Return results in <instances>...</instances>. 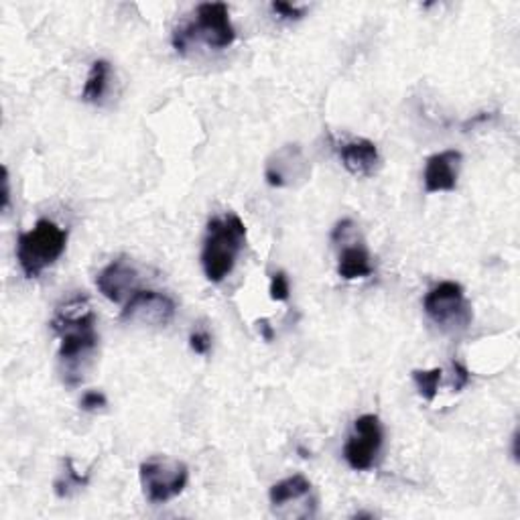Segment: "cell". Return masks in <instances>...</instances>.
<instances>
[{"instance_id": "obj_1", "label": "cell", "mask_w": 520, "mask_h": 520, "mask_svg": "<svg viewBox=\"0 0 520 520\" xmlns=\"http://www.w3.org/2000/svg\"><path fill=\"white\" fill-rule=\"evenodd\" d=\"M51 330L59 335V362L70 386L83 380V362L98 348L96 316L88 301L75 299L59 308L51 319Z\"/></svg>"}, {"instance_id": "obj_2", "label": "cell", "mask_w": 520, "mask_h": 520, "mask_svg": "<svg viewBox=\"0 0 520 520\" xmlns=\"http://www.w3.org/2000/svg\"><path fill=\"white\" fill-rule=\"evenodd\" d=\"M247 242V226L236 213H224L208 221L205 230L204 248H202V266L204 274L210 282H221L234 271L236 260Z\"/></svg>"}, {"instance_id": "obj_3", "label": "cell", "mask_w": 520, "mask_h": 520, "mask_svg": "<svg viewBox=\"0 0 520 520\" xmlns=\"http://www.w3.org/2000/svg\"><path fill=\"white\" fill-rule=\"evenodd\" d=\"M236 41V29L226 3H204L197 6L195 19L173 30L171 43L179 56H187L197 43L210 49H226Z\"/></svg>"}, {"instance_id": "obj_4", "label": "cell", "mask_w": 520, "mask_h": 520, "mask_svg": "<svg viewBox=\"0 0 520 520\" xmlns=\"http://www.w3.org/2000/svg\"><path fill=\"white\" fill-rule=\"evenodd\" d=\"M67 230L59 228L56 221L39 220L33 230L22 232L17 240V260L22 274L27 279H37L56 264L65 252Z\"/></svg>"}, {"instance_id": "obj_5", "label": "cell", "mask_w": 520, "mask_h": 520, "mask_svg": "<svg viewBox=\"0 0 520 520\" xmlns=\"http://www.w3.org/2000/svg\"><path fill=\"white\" fill-rule=\"evenodd\" d=\"M423 309L435 325L449 334L468 330L473 319L472 305L465 299L464 287L455 281H443L433 287L425 295Z\"/></svg>"}, {"instance_id": "obj_6", "label": "cell", "mask_w": 520, "mask_h": 520, "mask_svg": "<svg viewBox=\"0 0 520 520\" xmlns=\"http://www.w3.org/2000/svg\"><path fill=\"white\" fill-rule=\"evenodd\" d=\"M143 492L151 504H165L186 490L189 468L179 460L167 455H155L143 462L139 468Z\"/></svg>"}, {"instance_id": "obj_7", "label": "cell", "mask_w": 520, "mask_h": 520, "mask_svg": "<svg viewBox=\"0 0 520 520\" xmlns=\"http://www.w3.org/2000/svg\"><path fill=\"white\" fill-rule=\"evenodd\" d=\"M385 441V431L377 415H362L354 420V433L343 446V457L351 470L368 472L377 464V457Z\"/></svg>"}, {"instance_id": "obj_8", "label": "cell", "mask_w": 520, "mask_h": 520, "mask_svg": "<svg viewBox=\"0 0 520 520\" xmlns=\"http://www.w3.org/2000/svg\"><path fill=\"white\" fill-rule=\"evenodd\" d=\"M175 311H178V305L169 295L160 293V290L141 289L125 303L120 319L136 325L165 327L173 321Z\"/></svg>"}, {"instance_id": "obj_9", "label": "cell", "mask_w": 520, "mask_h": 520, "mask_svg": "<svg viewBox=\"0 0 520 520\" xmlns=\"http://www.w3.org/2000/svg\"><path fill=\"white\" fill-rule=\"evenodd\" d=\"M96 285L106 299L112 303H126L136 290H141V273L133 258L118 256L98 274Z\"/></svg>"}, {"instance_id": "obj_10", "label": "cell", "mask_w": 520, "mask_h": 520, "mask_svg": "<svg viewBox=\"0 0 520 520\" xmlns=\"http://www.w3.org/2000/svg\"><path fill=\"white\" fill-rule=\"evenodd\" d=\"M309 178V163L297 144H287L266 160L264 179L271 187H289Z\"/></svg>"}, {"instance_id": "obj_11", "label": "cell", "mask_w": 520, "mask_h": 520, "mask_svg": "<svg viewBox=\"0 0 520 520\" xmlns=\"http://www.w3.org/2000/svg\"><path fill=\"white\" fill-rule=\"evenodd\" d=\"M464 155L455 149L435 152L427 159L425 165V191L427 194H441V191H454L457 187Z\"/></svg>"}, {"instance_id": "obj_12", "label": "cell", "mask_w": 520, "mask_h": 520, "mask_svg": "<svg viewBox=\"0 0 520 520\" xmlns=\"http://www.w3.org/2000/svg\"><path fill=\"white\" fill-rule=\"evenodd\" d=\"M340 152V159L348 173L354 178H372L380 167L378 147L368 139H351L335 144Z\"/></svg>"}, {"instance_id": "obj_13", "label": "cell", "mask_w": 520, "mask_h": 520, "mask_svg": "<svg viewBox=\"0 0 520 520\" xmlns=\"http://www.w3.org/2000/svg\"><path fill=\"white\" fill-rule=\"evenodd\" d=\"M374 273V266L370 263V252L364 244H351L346 247L340 255L338 274L346 281L366 279Z\"/></svg>"}, {"instance_id": "obj_14", "label": "cell", "mask_w": 520, "mask_h": 520, "mask_svg": "<svg viewBox=\"0 0 520 520\" xmlns=\"http://www.w3.org/2000/svg\"><path fill=\"white\" fill-rule=\"evenodd\" d=\"M311 490H313L311 481L305 476H301V473H297V476H290L287 480L277 481V484H274L269 490V500L274 508H281L289 502L308 498Z\"/></svg>"}, {"instance_id": "obj_15", "label": "cell", "mask_w": 520, "mask_h": 520, "mask_svg": "<svg viewBox=\"0 0 520 520\" xmlns=\"http://www.w3.org/2000/svg\"><path fill=\"white\" fill-rule=\"evenodd\" d=\"M108 75H110V64L106 59H98L91 64L86 86L82 91V100L90 104H98L102 100L106 86H108Z\"/></svg>"}, {"instance_id": "obj_16", "label": "cell", "mask_w": 520, "mask_h": 520, "mask_svg": "<svg viewBox=\"0 0 520 520\" xmlns=\"http://www.w3.org/2000/svg\"><path fill=\"white\" fill-rule=\"evenodd\" d=\"M64 465H65L64 473H61V476L56 480V484H53V488H56L57 498H70V496L75 490H80V488L88 486V481H90L88 473H86V476H82V473L74 468L72 457H65Z\"/></svg>"}, {"instance_id": "obj_17", "label": "cell", "mask_w": 520, "mask_h": 520, "mask_svg": "<svg viewBox=\"0 0 520 520\" xmlns=\"http://www.w3.org/2000/svg\"><path fill=\"white\" fill-rule=\"evenodd\" d=\"M412 382L419 390V394L423 396L427 403H433L435 396H438V390L443 378V370L441 368H433V370H412L411 372Z\"/></svg>"}, {"instance_id": "obj_18", "label": "cell", "mask_w": 520, "mask_h": 520, "mask_svg": "<svg viewBox=\"0 0 520 520\" xmlns=\"http://www.w3.org/2000/svg\"><path fill=\"white\" fill-rule=\"evenodd\" d=\"M271 299L273 301H287L290 295V285H289V277L282 271L274 273L271 277Z\"/></svg>"}, {"instance_id": "obj_19", "label": "cell", "mask_w": 520, "mask_h": 520, "mask_svg": "<svg viewBox=\"0 0 520 520\" xmlns=\"http://www.w3.org/2000/svg\"><path fill=\"white\" fill-rule=\"evenodd\" d=\"M106 407H108V399H106V394L100 393V390H88L80 401V409L86 412H98Z\"/></svg>"}, {"instance_id": "obj_20", "label": "cell", "mask_w": 520, "mask_h": 520, "mask_svg": "<svg viewBox=\"0 0 520 520\" xmlns=\"http://www.w3.org/2000/svg\"><path fill=\"white\" fill-rule=\"evenodd\" d=\"M271 11L277 14V17L287 19V21H299V19H303V14H305L303 6L282 3V0H274V3H271Z\"/></svg>"}, {"instance_id": "obj_21", "label": "cell", "mask_w": 520, "mask_h": 520, "mask_svg": "<svg viewBox=\"0 0 520 520\" xmlns=\"http://www.w3.org/2000/svg\"><path fill=\"white\" fill-rule=\"evenodd\" d=\"M189 348L195 351V354L205 356L212 350V335L205 330H195L189 335Z\"/></svg>"}, {"instance_id": "obj_22", "label": "cell", "mask_w": 520, "mask_h": 520, "mask_svg": "<svg viewBox=\"0 0 520 520\" xmlns=\"http://www.w3.org/2000/svg\"><path fill=\"white\" fill-rule=\"evenodd\" d=\"M451 366H454V390L455 393H462V390L470 385L472 374L462 362H457V360L451 362Z\"/></svg>"}, {"instance_id": "obj_23", "label": "cell", "mask_w": 520, "mask_h": 520, "mask_svg": "<svg viewBox=\"0 0 520 520\" xmlns=\"http://www.w3.org/2000/svg\"><path fill=\"white\" fill-rule=\"evenodd\" d=\"M11 208V175L9 167H3V212H9Z\"/></svg>"}, {"instance_id": "obj_24", "label": "cell", "mask_w": 520, "mask_h": 520, "mask_svg": "<svg viewBox=\"0 0 520 520\" xmlns=\"http://www.w3.org/2000/svg\"><path fill=\"white\" fill-rule=\"evenodd\" d=\"M258 325H260V332H263V335H264V340H266V342H273L274 332H273V327L269 325V321H266V319H260V321H258Z\"/></svg>"}, {"instance_id": "obj_25", "label": "cell", "mask_w": 520, "mask_h": 520, "mask_svg": "<svg viewBox=\"0 0 520 520\" xmlns=\"http://www.w3.org/2000/svg\"><path fill=\"white\" fill-rule=\"evenodd\" d=\"M490 118H492V114H486V112H481V114H478V117H473V118H470L468 122H465L464 128H465V130H468L470 126L473 128V126H476V125H480V122H484V120H490Z\"/></svg>"}, {"instance_id": "obj_26", "label": "cell", "mask_w": 520, "mask_h": 520, "mask_svg": "<svg viewBox=\"0 0 520 520\" xmlns=\"http://www.w3.org/2000/svg\"><path fill=\"white\" fill-rule=\"evenodd\" d=\"M512 457H515V462H518V431L512 435Z\"/></svg>"}]
</instances>
